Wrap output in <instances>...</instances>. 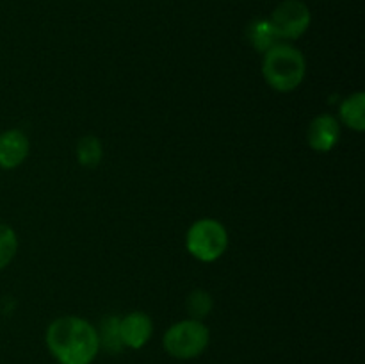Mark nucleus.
Instances as JSON below:
<instances>
[{
    "label": "nucleus",
    "instance_id": "f8f14e48",
    "mask_svg": "<svg viewBox=\"0 0 365 364\" xmlns=\"http://www.w3.org/2000/svg\"><path fill=\"white\" fill-rule=\"evenodd\" d=\"M102 145H100L98 138L95 136H88L82 138L77 145V161L84 168H95L98 166L102 161Z\"/></svg>",
    "mask_w": 365,
    "mask_h": 364
},
{
    "label": "nucleus",
    "instance_id": "9d476101",
    "mask_svg": "<svg viewBox=\"0 0 365 364\" xmlns=\"http://www.w3.org/2000/svg\"><path fill=\"white\" fill-rule=\"evenodd\" d=\"M339 116L341 121L349 127L351 131L364 132L365 131V93L356 91L351 93L342 100L339 107Z\"/></svg>",
    "mask_w": 365,
    "mask_h": 364
},
{
    "label": "nucleus",
    "instance_id": "f03ea898",
    "mask_svg": "<svg viewBox=\"0 0 365 364\" xmlns=\"http://www.w3.org/2000/svg\"><path fill=\"white\" fill-rule=\"evenodd\" d=\"M264 81L280 93L294 91L307 75V61L302 50L289 43H277L264 54Z\"/></svg>",
    "mask_w": 365,
    "mask_h": 364
},
{
    "label": "nucleus",
    "instance_id": "ddd939ff",
    "mask_svg": "<svg viewBox=\"0 0 365 364\" xmlns=\"http://www.w3.org/2000/svg\"><path fill=\"white\" fill-rule=\"evenodd\" d=\"M18 252V236L9 225L0 223V270L7 268Z\"/></svg>",
    "mask_w": 365,
    "mask_h": 364
},
{
    "label": "nucleus",
    "instance_id": "20e7f679",
    "mask_svg": "<svg viewBox=\"0 0 365 364\" xmlns=\"http://www.w3.org/2000/svg\"><path fill=\"white\" fill-rule=\"evenodd\" d=\"M185 248L202 263H214L228 248V232L221 221L202 218L189 227L185 234Z\"/></svg>",
    "mask_w": 365,
    "mask_h": 364
},
{
    "label": "nucleus",
    "instance_id": "39448f33",
    "mask_svg": "<svg viewBox=\"0 0 365 364\" xmlns=\"http://www.w3.org/2000/svg\"><path fill=\"white\" fill-rule=\"evenodd\" d=\"M269 20L277 29L280 39H298L310 27L312 13L302 0H284L274 7Z\"/></svg>",
    "mask_w": 365,
    "mask_h": 364
},
{
    "label": "nucleus",
    "instance_id": "4468645a",
    "mask_svg": "<svg viewBox=\"0 0 365 364\" xmlns=\"http://www.w3.org/2000/svg\"><path fill=\"white\" fill-rule=\"evenodd\" d=\"M185 305H187V313L192 320L202 321L203 318L209 316L210 310H212V296L207 291H203V289H195V291L187 296Z\"/></svg>",
    "mask_w": 365,
    "mask_h": 364
},
{
    "label": "nucleus",
    "instance_id": "9b49d317",
    "mask_svg": "<svg viewBox=\"0 0 365 364\" xmlns=\"http://www.w3.org/2000/svg\"><path fill=\"white\" fill-rule=\"evenodd\" d=\"M98 330V328H96ZM98 341L100 350H107V352H120L123 348L120 339V318L116 316H107L102 321V327L98 330Z\"/></svg>",
    "mask_w": 365,
    "mask_h": 364
},
{
    "label": "nucleus",
    "instance_id": "1a4fd4ad",
    "mask_svg": "<svg viewBox=\"0 0 365 364\" xmlns=\"http://www.w3.org/2000/svg\"><path fill=\"white\" fill-rule=\"evenodd\" d=\"M246 38H248L250 45L259 52L266 54L267 50L273 49L277 43H280V36H278L277 29L271 24L269 18H257L246 29Z\"/></svg>",
    "mask_w": 365,
    "mask_h": 364
},
{
    "label": "nucleus",
    "instance_id": "0eeeda50",
    "mask_svg": "<svg viewBox=\"0 0 365 364\" xmlns=\"http://www.w3.org/2000/svg\"><path fill=\"white\" fill-rule=\"evenodd\" d=\"M341 138V123L331 114H319L314 118L307 131V141L309 146L316 152H330Z\"/></svg>",
    "mask_w": 365,
    "mask_h": 364
},
{
    "label": "nucleus",
    "instance_id": "f257e3e1",
    "mask_svg": "<svg viewBox=\"0 0 365 364\" xmlns=\"http://www.w3.org/2000/svg\"><path fill=\"white\" fill-rule=\"evenodd\" d=\"M48 352L59 364H91L100 352L98 330L81 316H61L45 334Z\"/></svg>",
    "mask_w": 365,
    "mask_h": 364
},
{
    "label": "nucleus",
    "instance_id": "6e6552de",
    "mask_svg": "<svg viewBox=\"0 0 365 364\" xmlns=\"http://www.w3.org/2000/svg\"><path fill=\"white\" fill-rule=\"evenodd\" d=\"M27 136L18 128H11L0 134V168L2 170H14L20 166L29 156Z\"/></svg>",
    "mask_w": 365,
    "mask_h": 364
},
{
    "label": "nucleus",
    "instance_id": "7ed1b4c3",
    "mask_svg": "<svg viewBox=\"0 0 365 364\" xmlns=\"http://www.w3.org/2000/svg\"><path fill=\"white\" fill-rule=\"evenodd\" d=\"M210 343V332L207 325L200 320L177 321L166 330L163 346L168 355L178 360H191L202 355Z\"/></svg>",
    "mask_w": 365,
    "mask_h": 364
},
{
    "label": "nucleus",
    "instance_id": "423d86ee",
    "mask_svg": "<svg viewBox=\"0 0 365 364\" xmlns=\"http://www.w3.org/2000/svg\"><path fill=\"white\" fill-rule=\"evenodd\" d=\"M153 334L152 318L141 310H132L120 320V339L123 348L141 350Z\"/></svg>",
    "mask_w": 365,
    "mask_h": 364
}]
</instances>
